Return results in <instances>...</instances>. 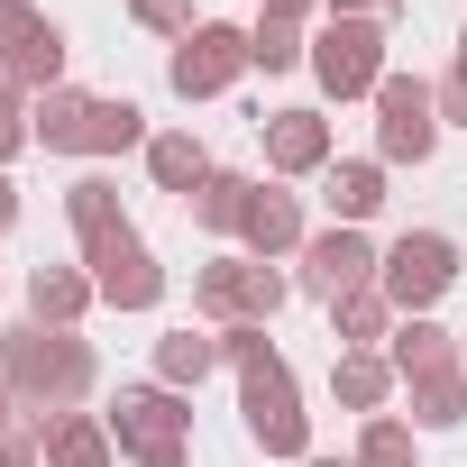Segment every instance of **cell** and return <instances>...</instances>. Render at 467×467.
<instances>
[{
  "instance_id": "cell-30",
  "label": "cell",
  "mask_w": 467,
  "mask_h": 467,
  "mask_svg": "<svg viewBox=\"0 0 467 467\" xmlns=\"http://www.w3.org/2000/svg\"><path fill=\"white\" fill-rule=\"evenodd\" d=\"M275 358H285V348H275V339H266L257 321H239V330H220V367H229V376H257V367H275Z\"/></svg>"
},
{
  "instance_id": "cell-39",
  "label": "cell",
  "mask_w": 467,
  "mask_h": 467,
  "mask_svg": "<svg viewBox=\"0 0 467 467\" xmlns=\"http://www.w3.org/2000/svg\"><path fill=\"white\" fill-rule=\"evenodd\" d=\"M303 467H358V458H321V449H312V458H303Z\"/></svg>"
},
{
  "instance_id": "cell-17",
  "label": "cell",
  "mask_w": 467,
  "mask_h": 467,
  "mask_svg": "<svg viewBox=\"0 0 467 467\" xmlns=\"http://www.w3.org/2000/svg\"><path fill=\"white\" fill-rule=\"evenodd\" d=\"M394 385H403V376L385 367V348H330V394H339L358 421H367V412H385V403H394Z\"/></svg>"
},
{
  "instance_id": "cell-41",
  "label": "cell",
  "mask_w": 467,
  "mask_h": 467,
  "mask_svg": "<svg viewBox=\"0 0 467 467\" xmlns=\"http://www.w3.org/2000/svg\"><path fill=\"white\" fill-rule=\"evenodd\" d=\"M458 65H467V28H458Z\"/></svg>"
},
{
  "instance_id": "cell-31",
  "label": "cell",
  "mask_w": 467,
  "mask_h": 467,
  "mask_svg": "<svg viewBox=\"0 0 467 467\" xmlns=\"http://www.w3.org/2000/svg\"><path fill=\"white\" fill-rule=\"evenodd\" d=\"M129 19H138V28H156V37H174V47L202 28V19H192V0H129Z\"/></svg>"
},
{
  "instance_id": "cell-25",
  "label": "cell",
  "mask_w": 467,
  "mask_h": 467,
  "mask_svg": "<svg viewBox=\"0 0 467 467\" xmlns=\"http://www.w3.org/2000/svg\"><path fill=\"white\" fill-rule=\"evenodd\" d=\"M412 431H458L467 421V367H440V376H412Z\"/></svg>"
},
{
  "instance_id": "cell-26",
  "label": "cell",
  "mask_w": 467,
  "mask_h": 467,
  "mask_svg": "<svg viewBox=\"0 0 467 467\" xmlns=\"http://www.w3.org/2000/svg\"><path fill=\"white\" fill-rule=\"evenodd\" d=\"M248 65H266V74H294V65H312V37H303V19H275V10H257V28H248Z\"/></svg>"
},
{
  "instance_id": "cell-32",
  "label": "cell",
  "mask_w": 467,
  "mask_h": 467,
  "mask_svg": "<svg viewBox=\"0 0 467 467\" xmlns=\"http://www.w3.org/2000/svg\"><path fill=\"white\" fill-rule=\"evenodd\" d=\"M431 101H440V129H467V65H449L431 83Z\"/></svg>"
},
{
  "instance_id": "cell-33",
  "label": "cell",
  "mask_w": 467,
  "mask_h": 467,
  "mask_svg": "<svg viewBox=\"0 0 467 467\" xmlns=\"http://www.w3.org/2000/svg\"><path fill=\"white\" fill-rule=\"evenodd\" d=\"M330 19H367V28H394L403 19V0H321Z\"/></svg>"
},
{
  "instance_id": "cell-38",
  "label": "cell",
  "mask_w": 467,
  "mask_h": 467,
  "mask_svg": "<svg viewBox=\"0 0 467 467\" xmlns=\"http://www.w3.org/2000/svg\"><path fill=\"white\" fill-rule=\"evenodd\" d=\"M0 110H28V92L10 83V65H0Z\"/></svg>"
},
{
  "instance_id": "cell-1",
  "label": "cell",
  "mask_w": 467,
  "mask_h": 467,
  "mask_svg": "<svg viewBox=\"0 0 467 467\" xmlns=\"http://www.w3.org/2000/svg\"><path fill=\"white\" fill-rule=\"evenodd\" d=\"M0 376H10V403H19V412L56 421V412H74V403L101 385V358H92V339H83V330L19 321L10 339H0Z\"/></svg>"
},
{
  "instance_id": "cell-4",
  "label": "cell",
  "mask_w": 467,
  "mask_h": 467,
  "mask_svg": "<svg viewBox=\"0 0 467 467\" xmlns=\"http://www.w3.org/2000/svg\"><path fill=\"white\" fill-rule=\"evenodd\" d=\"M440 147V101L421 74H385L376 83V165H431Z\"/></svg>"
},
{
  "instance_id": "cell-22",
  "label": "cell",
  "mask_w": 467,
  "mask_h": 467,
  "mask_svg": "<svg viewBox=\"0 0 467 467\" xmlns=\"http://www.w3.org/2000/svg\"><path fill=\"white\" fill-rule=\"evenodd\" d=\"M110 458H119V440H110L101 412H56L47 421V467H110Z\"/></svg>"
},
{
  "instance_id": "cell-3",
  "label": "cell",
  "mask_w": 467,
  "mask_h": 467,
  "mask_svg": "<svg viewBox=\"0 0 467 467\" xmlns=\"http://www.w3.org/2000/svg\"><path fill=\"white\" fill-rule=\"evenodd\" d=\"M239 412H248V440L266 458H312V412H303V385H294L285 358L257 367V376H239Z\"/></svg>"
},
{
  "instance_id": "cell-27",
  "label": "cell",
  "mask_w": 467,
  "mask_h": 467,
  "mask_svg": "<svg viewBox=\"0 0 467 467\" xmlns=\"http://www.w3.org/2000/svg\"><path fill=\"white\" fill-rule=\"evenodd\" d=\"M156 129H147V110L138 101H92V129H83V156H129V147H147Z\"/></svg>"
},
{
  "instance_id": "cell-12",
  "label": "cell",
  "mask_w": 467,
  "mask_h": 467,
  "mask_svg": "<svg viewBox=\"0 0 467 467\" xmlns=\"http://www.w3.org/2000/svg\"><path fill=\"white\" fill-rule=\"evenodd\" d=\"M257 138H266V165H275V174H330V165H339L321 110H266Z\"/></svg>"
},
{
  "instance_id": "cell-16",
  "label": "cell",
  "mask_w": 467,
  "mask_h": 467,
  "mask_svg": "<svg viewBox=\"0 0 467 467\" xmlns=\"http://www.w3.org/2000/svg\"><path fill=\"white\" fill-rule=\"evenodd\" d=\"M385 367L412 385V376H440V367H467V358H458V330H440L431 312H412V321H394V339H385Z\"/></svg>"
},
{
  "instance_id": "cell-40",
  "label": "cell",
  "mask_w": 467,
  "mask_h": 467,
  "mask_svg": "<svg viewBox=\"0 0 467 467\" xmlns=\"http://www.w3.org/2000/svg\"><path fill=\"white\" fill-rule=\"evenodd\" d=\"M0 412H10V376H0Z\"/></svg>"
},
{
  "instance_id": "cell-28",
  "label": "cell",
  "mask_w": 467,
  "mask_h": 467,
  "mask_svg": "<svg viewBox=\"0 0 467 467\" xmlns=\"http://www.w3.org/2000/svg\"><path fill=\"white\" fill-rule=\"evenodd\" d=\"M358 467H421L412 421H403V412H367V421H358Z\"/></svg>"
},
{
  "instance_id": "cell-34",
  "label": "cell",
  "mask_w": 467,
  "mask_h": 467,
  "mask_svg": "<svg viewBox=\"0 0 467 467\" xmlns=\"http://www.w3.org/2000/svg\"><path fill=\"white\" fill-rule=\"evenodd\" d=\"M28 147H37V138H28V110H0V174H10Z\"/></svg>"
},
{
  "instance_id": "cell-9",
  "label": "cell",
  "mask_w": 467,
  "mask_h": 467,
  "mask_svg": "<svg viewBox=\"0 0 467 467\" xmlns=\"http://www.w3.org/2000/svg\"><path fill=\"white\" fill-rule=\"evenodd\" d=\"M239 74H248V28H229V19H202V28L174 47V65H165V83H174L183 101H220Z\"/></svg>"
},
{
  "instance_id": "cell-18",
  "label": "cell",
  "mask_w": 467,
  "mask_h": 467,
  "mask_svg": "<svg viewBox=\"0 0 467 467\" xmlns=\"http://www.w3.org/2000/svg\"><path fill=\"white\" fill-rule=\"evenodd\" d=\"M385 174H394V165H376V156H339V165L321 174V202L339 211V229H358V220L385 211Z\"/></svg>"
},
{
  "instance_id": "cell-8",
  "label": "cell",
  "mask_w": 467,
  "mask_h": 467,
  "mask_svg": "<svg viewBox=\"0 0 467 467\" xmlns=\"http://www.w3.org/2000/svg\"><path fill=\"white\" fill-rule=\"evenodd\" d=\"M101 421H110V440H119L129 458H147V449H183V440H192V403H183L174 385H119Z\"/></svg>"
},
{
  "instance_id": "cell-36",
  "label": "cell",
  "mask_w": 467,
  "mask_h": 467,
  "mask_svg": "<svg viewBox=\"0 0 467 467\" xmlns=\"http://www.w3.org/2000/svg\"><path fill=\"white\" fill-rule=\"evenodd\" d=\"M266 10H275V19H312V10H321V0H266Z\"/></svg>"
},
{
  "instance_id": "cell-29",
  "label": "cell",
  "mask_w": 467,
  "mask_h": 467,
  "mask_svg": "<svg viewBox=\"0 0 467 467\" xmlns=\"http://www.w3.org/2000/svg\"><path fill=\"white\" fill-rule=\"evenodd\" d=\"M0 467H47V421L37 412H0Z\"/></svg>"
},
{
  "instance_id": "cell-6",
  "label": "cell",
  "mask_w": 467,
  "mask_h": 467,
  "mask_svg": "<svg viewBox=\"0 0 467 467\" xmlns=\"http://www.w3.org/2000/svg\"><path fill=\"white\" fill-rule=\"evenodd\" d=\"M312 74H321L330 101H376V83L394 74V65H385V28H367V19H330V28L312 37Z\"/></svg>"
},
{
  "instance_id": "cell-37",
  "label": "cell",
  "mask_w": 467,
  "mask_h": 467,
  "mask_svg": "<svg viewBox=\"0 0 467 467\" xmlns=\"http://www.w3.org/2000/svg\"><path fill=\"white\" fill-rule=\"evenodd\" d=\"M0 229H19V192H10V174H0Z\"/></svg>"
},
{
  "instance_id": "cell-15",
  "label": "cell",
  "mask_w": 467,
  "mask_h": 467,
  "mask_svg": "<svg viewBox=\"0 0 467 467\" xmlns=\"http://www.w3.org/2000/svg\"><path fill=\"white\" fill-rule=\"evenodd\" d=\"M92 101H101V92H74V83L37 92V101H28V138H37L47 156H83V129H92Z\"/></svg>"
},
{
  "instance_id": "cell-7",
  "label": "cell",
  "mask_w": 467,
  "mask_h": 467,
  "mask_svg": "<svg viewBox=\"0 0 467 467\" xmlns=\"http://www.w3.org/2000/svg\"><path fill=\"white\" fill-rule=\"evenodd\" d=\"M376 266H385V248L367 239V229H312L303 239V294L312 303H348V294H367L376 285Z\"/></svg>"
},
{
  "instance_id": "cell-35",
  "label": "cell",
  "mask_w": 467,
  "mask_h": 467,
  "mask_svg": "<svg viewBox=\"0 0 467 467\" xmlns=\"http://www.w3.org/2000/svg\"><path fill=\"white\" fill-rule=\"evenodd\" d=\"M138 467H192V449H147Z\"/></svg>"
},
{
  "instance_id": "cell-20",
  "label": "cell",
  "mask_w": 467,
  "mask_h": 467,
  "mask_svg": "<svg viewBox=\"0 0 467 467\" xmlns=\"http://www.w3.org/2000/svg\"><path fill=\"white\" fill-rule=\"evenodd\" d=\"M248 202H257V174H239V165H211V183H202L183 211H192V229H211V239H239Z\"/></svg>"
},
{
  "instance_id": "cell-10",
  "label": "cell",
  "mask_w": 467,
  "mask_h": 467,
  "mask_svg": "<svg viewBox=\"0 0 467 467\" xmlns=\"http://www.w3.org/2000/svg\"><path fill=\"white\" fill-rule=\"evenodd\" d=\"M0 65H10V83H19L28 101L56 92V83H65V28L37 19L28 0H0Z\"/></svg>"
},
{
  "instance_id": "cell-14",
  "label": "cell",
  "mask_w": 467,
  "mask_h": 467,
  "mask_svg": "<svg viewBox=\"0 0 467 467\" xmlns=\"http://www.w3.org/2000/svg\"><path fill=\"white\" fill-rule=\"evenodd\" d=\"M65 220H74L83 257H92V248H110V239H129V202H119V183H110V174H74V183H65Z\"/></svg>"
},
{
  "instance_id": "cell-11",
  "label": "cell",
  "mask_w": 467,
  "mask_h": 467,
  "mask_svg": "<svg viewBox=\"0 0 467 467\" xmlns=\"http://www.w3.org/2000/svg\"><path fill=\"white\" fill-rule=\"evenodd\" d=\"M83 266H92V294H101L110 312H156V303H165V266H156V248L138 239V229L110 239V248H92Z\"/></svg>"
},
{
  "instance_id": "cell-5",
  "label": "cell",
  "mask_w": 467,
  "mask_h": 467,
  "mask_svg": "<svg viewBox=\"0 0 467 467\" xmlns=\"http://www.w3.org/2000/svg\"><path fill=\"white\" fill-rule=\"evenodd\" d=\"M376 285H385V303L412 321V312H431V303L458 285V248L440 239V229H403V239L385 248V266H376Z\"/></svg>"
},
{
  "instance_id": "cell-23",
  "label": "cell",
  "mask_w": 467,
  "mask_h": 467,
  "mask_svg": "<svg viewBox=\"0 0 467 467\" xmlns=\"http://www.w3.org/2000/svg\"><path fill=\"white\" fill-rule=\"evenodd\" d=\"M394 303H385V285H367V294H348V303H330V339L339 348H385L394 339Z\"/></svg>"
},
{
  "instance_id": "cell-21",
  "label": "cell",
  "mask_w": 467,
  "mask_h": 467,
  "mask_svg": "<svg viewBox=\"0 0 467 467\" xmlns=\"http://www.w3.org/2000/svg\"><path fill=\"white\" fill-rule=\"evenodd\" d=\"M147 174H156V192H183V202H192V192L211 183V147H202L192 129H156V138H147Z\"/></svg>"
},
{
  "instance_id": "cell-42",
  "label": "cell",
  "mask_w": 467,
  "mask_h": 467,
  "mask_svg": "<svg viewBox=\"0 0 467 467\" xmlns=\"http://www.w3.org/2000/svg\"><path fill=\"white\" fill-rule=\"evenodd\" d=\"M458 358H467V330H458Z\"/></svg>"
},
{
  "instance_id": "cell-2",
  "label": "cell",
  "mask_w": 467,
  "mask_h": 467,
  "mask_svg": "<svg viewBox=\"0 0 467 467\" xmlns=\"http://www.w3.org/2000/svg\"><path fill=\"white\" fill-rule=\"evenodd\" d=\"M294 303V275H275L266 257H248V248H229V257H211L202 275H192V312L211 321V330H239V321H275Z\"/></svg>"
},
{
  "instance_id": "cell-24",
  "label": "cell",
  "mask_w": 467,
  "mask_h": 467,
  "mask_svg": "<svg viewBox=\"0 0 467 467\" xmlns=\"http://www.w3.org/2000/svg\"><path fill=\"white\" fill-rule=\"evenodd\" d=\"M211 367H220V330H165V339H156V385L183 394V385H202Z\"/></svg>"
},
{
  "instance_id": "cell-19",
  "label": "cell",
  "mask_w": 467,
  "mask_h": 467,
  "mask_svg": "<svg viewBox=\"0 0 467 467\" xmlns=\"http://www.w3.org/2000/svg\"><path fill=\"white\" fill-rule=\"evenodd\" d=\"M92 303H101V294H92V275H83V266H28V321L74 330Z\"/></svg>"
},
{
  "instance_id": "cell-13",
  "label": "cell",
  "mask_w": 467,
  "mask_h": 467,
  "mask_svg": "<svg viewBox=\"0 0 467 467\" xmlns=\"http://www.w3.org/2000/svg\"><path fill=\"white\" fill-rule=\"evenodd\" d=\"M303 192H285V183H257V202H248V220H239V248L248 257H266V266H285V257H303Z\"/></svg>"
}]
</instances>
